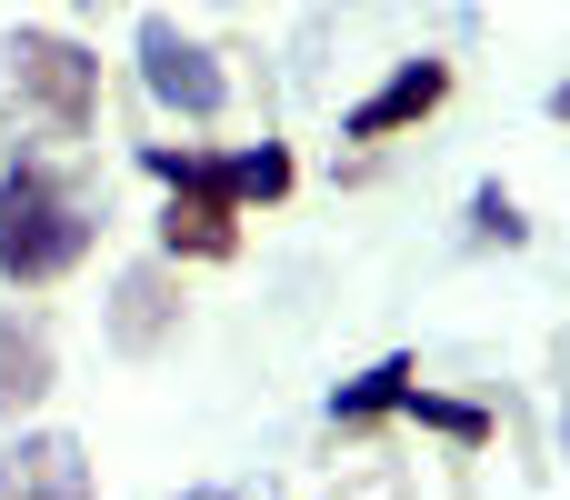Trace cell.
I'll return each mask as SVG.
<instances>
[{"label": "cell", "mask_w": 570, "mask_h": 500, "mask_svg": "<svg viewBox=\"0 0 570 500\" xmlns=\"http://www.w3.org/2000/svg\"><path fill=\"white\" fill-rule=\"evenodd\" d=\"M50 391V321L40 311H0V421H20Z\"/></svg>", "instance_id": "7"}, {"label": "cell", "mask_w": 570, "mask_h": 500, "mask_svg": "<svg viewBox=\"0 0 570 500\" xmlns=\"http://www.w3.org/2000/svg\"><path fill=\"white\" fill-rule=\"evenodd\" d=\"M481 231H491V241H521V210H511L501 190H481Z\"/></svg>", "instance_id": "12"}, {"label": "cell", "mask_w": 570, "mask_h": 500, "mask_svg": "<svg viewBox=\"0 0 570 500\" xmlns=\"http://www.w3.org/2000/svg\"><path fill=\"white\" fill-rule=\"evenodd\" d=\"M190 500H261V491H190Z\"/></svg>", "instance_id": "13"}, {"label": "cell", "mask_w": 570, "mask_h": 500, "mask_svg": "<svg viewBox=\"0 0 570 500\" xmlns=\"http://www.w3.org/2000/svg\"><path fill=\"white\" fill-rule=\"evenodd\" d=\"M230 190H240V200H281V190H291V150H240V160H230Z\"/></svg>", "instance_id": "11"}, {"label": "cell", "mask_w": 570, "mask_h": 500, "mask_svg": "<svg viewBox=\"0 0 570 500\" xmlns=\"http://www.w3.org/2000/svg\"><path fill=\"white\" fill-rule=\"evenodd\" d=\"M401 411H411L421 431H441V441H471V451L491 441V411H481V401H441V391H421V381H411V391H401Z\"/></svg>", "instance_id": "10"}, {"label": "cell", "mask_w": 570, "mask_h": 500, "mask_svg": "<svg viewBox=\"0 0 570 500\" xmlns=\"http://www.w3.org/2000/svg\"><path fill=\"white\" fill-rule=\"evenodd\" d=\"M551 110H561V120H570V80H561V90H551Z\"/></svg>", "instance_id": "14"}, {"label": "cell", "mask_w": 570, "mask_h": 500, "mask_svg": "<svg viewBox=\"0 0 570 500\" xmlns=\"http://www.w3.org/2000/svg\"><path fill=\"white\" fill-rule=\"evenodd\" d=\"M0 500H90V461L60 431H30L0 451Z\"/></svg>", "instance_id": "5"}, {"label": "cell", "mask_w": 570, "mask_h": 500, "mask_svg": "<svg viewBox=\"0 0 570 500\" xmlns=\"http://www.w3.org/2000/svg\"><path fill=\"white\" fill-rule=\"evenodd\" d=\"M150 180H170V261H230L240 251V190H230V160H200V150H150Z\"/></svg>", "instance_id": "3"}, {"label": "cell", "mask_w": 570, "mask_h": 500, "mask_svg": "<svg viewBox=\"0 0 570 500\" xmlns=\"http://www.w3.org/2000/svg\"><path fill=\"white\" fill-rule=\"evenodd\" d=\"M451 100V60H401L361 110H351V140H391V130H411V120H431Z\"/></svg>", "instance_id": "6"}, {"label": "cell", "mask_w": 570, "mask_h": 500, "mask_svg": "<svg viewBox=\"0 0 570 500\" xmlns=\"http://www.w3.org/2000/svg\"><path fill=\"white\" fill-rule=\"evenodd\" d=\"M0 110L40 120L50 140H80L90 110H100V60L60 30H10L0 40Z\"/></svg>", "instance_id": "2"}, {"label": "cell", "mask_w": 570, "mask_h": 500, "mask_svg": "<svg viewBox=\"0 0 570 500\" xmlns=\"http://www.w3.org/2000/svg\"><path fill=\"white\" fill-rule=\"evenodd\" d=\"M140 80H150V100L180 110V120H220V100H230L220 60H210L200 40H180V20H140Z\"/></svg>", "instance_id": "4"}, {"label": "cell", "mask_w": 570, "mask_h": 500, "mask_svg": "<svg viewBox=\"0 0 570 500\" xmlns=\"http://www.w3.org/2000/svg\"><path fill=\"white\" fill-rule=\"evenodd\" d=\"M80 251H90V200H80L60 170L20 160V170L0 180V271H10L20 291H40V281L80 271Z\"/></svg>", "instance_id": "1"}, {"label": "cell", "mask_w": 570, "mask_h": 500, "mask_svg": "<svg viewBox=\"0 0 570 500\" xmlns=\"http://www.w3.org/2000/svg\"><path fill=\"white\" fill-rule=\"evenodd\" d=\"M170 321H180V301H170V271H160V261L120 271V301H110V341H120V351H150Z\"/></svg>", "instance_id": "8"}, {"label": "cell", "mask_w": 570, "mask_h": 500, "mask_svg": "<svg viewBox=\"0 0 570 500\" xmlns=\"http://www.w3.org/2000/svg\"><path fill=\"white\" fill-rule=\"evenodd\" d=\"M401 391H411V361H381V371H361V381L331 401V421H341V431H371V421L401 411Z\"/></svg>", "instance_id": "9"}]
</instances>
